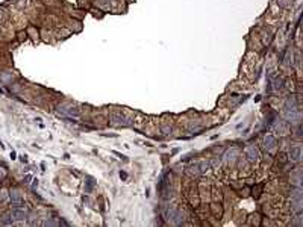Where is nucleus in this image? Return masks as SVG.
Returning a JSON list of instances; mask_svg holds the SVG:
<instances>
[{"label":"nucleus","mask_w":303,"mask_h":227,"mask_svg":"<svg viewBox=\"0 0 303 227\" xmlns=\"http://www.w3.org/2000/svg\"><path fill=\"white\" fill-rule=\"evenodd\" d=\"M9 198H11V204H12L14 208H23V206H24V200H23L21 194L18 191L11 192V194H9Z\"/></svg>","instance_id":"2"},{"label":"nucleus","mask_w":303,"mask_h":227,"mask_svg":"<svg viewBox=\"0 0 303 227\" xmlns=\"http://www.w3.org/2000/svg\"><path fill=\"white\" fill-rule=\"evenodd\" d=\"M2 224H12L14 223V219H12V217H11V214H5L3 217H2Z\"/></svg>","instance_id":"8"},{"label":"nucleus","mask_w":303,"mask_h":227,"mask_svg":"<svg viewBox=\"0 0 303 227\" xmlns=\"http://www.w3.org/2000/svg\"><path fill=\"white\" fill-rule=\"evenodd\" d=\"M2 177H5V171H3V168H0V179Z\"/></svg>","instance_id":"9"},{"label":"nucleus","mask_w":303,"mask_h":227,"mask_svg":"<svg viewBox=\"0 0 303 227\" xmlns=\"http://www.w3.org/2000/svg\"><path fill=\"white\" fill-rule=\"evenodd\" d=\"M11 217L14 221H24L27 218V212L21 208H15V209L11 212Z\"/></svg>","instance_id":"3"},{"label":"nucleus","mask_w":303,"mask_h":227,"mask_svg":"<svg viewBox=\"0 0 303 227\" xmlns=\"http://www.w3.org/2000/svg\"><path fill=\"white\" fill-rule=\"evenodd\" d=\"M300 157H302V149L299 145H295V147L289 150V159L291 161H300Z\"/></svg>","instance_id":"7"},{"label":"nucleus","mask_w":303,"mask_h":227,"mask_svg":"<svg viewBox=\"0 0 303 227\" xmlns=\"http://www.w3.org/2000/svg\"><path fill=\"white\" fill-rule=\"evenodd\" d=\"M276 144H277V141L273 135H267V136H265V140H264V147H265V150L273 151L274 147H276Z\"/></svg>","instance_id":"5"},{"label":"nucleus","mask_w":303,"mask_h":227,"mask_svg":"<svg viewBox=\"0 0 303 227\" xmlns=\"http://www.w3.org/2000/svg\"><path fill=\"white\" fill-rule=\"evenodd\" d=\"M246 156L249 157V161H252V162H256V161L259 159V151H258V149H256V147L250 145V147H247V149H246Z\"/></svg>","instance_id":"4"},{"label":"nucleus","mask_w":303,"mask_h":227,"mask_svg":"<svg viewBox=\"0 0 303 227\" xmlns=\"http://www.w3.org/2000/svg\"><path fill=\"white\" fill-rule=\"evenodd\" d=\"M291 204H293V209L295 210V212H302V204H303V201H302V197H300V194H295L294 197L291 198Z\"/></svg>","instance_id":"6"},{"label":"nucleus","mask_w":303,"mask_h":227,"mask_svg":"<svg viewBox=\"0 0 303 227\" xmlns=\"http://www.w3.org/2000/svg\"><path fill=\"white\" fill-rule=\"evenodd\" d=\"M58 111L62 117H65V118H68L71 120L73 117H79V109L76 106H71V105H62L58 108Z\"/></svg>","instance_id":"1"}]
</instances>
